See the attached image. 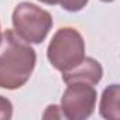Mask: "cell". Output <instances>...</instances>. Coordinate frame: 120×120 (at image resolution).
I'll return each mask as SVG.
<instances>
[{
  "label": "cell",
  "instance_id": "obj_1",
  "mask_svg": "<svg viewBox=\"0 0 120 120\" xmlns=\"http://www.w3.org/2000/svg\"><path fill=\"white\" fill-rule=\"evenodd\" d=\"M35 67V51L14 31L6 30L0 38V88H21Z\"/></svg>",
  "mask_w": 120,
  "mask_h": 120
},
{
  "label": "cell",
  "instance_id": "obj_2",
  "mask_svg": "<svg viewBox=\"0 0 120 120\" xmlns=\"http://www.w3.org/2000/svg\"><path fill=\"white\" fill-rule=\"evenodd\" d=\"M47 56L55 69L61 72L72 69L85 58V42L82 35L71 27L59 28L48 45Z\"/></svg>",
  "mask_w": 120,
  "mask_h": 120
},
{
  "label": "cell",
  "instance_id": "obj_3",
  "mask_svg": "<svg viewBox=\"0 0 120 120\" xmlns=\"http://www.w3.org/2000/svg\"><path fill=\"white\" fill-rule=\"evenodd\" d=\"M14 33L28 44H40L52 27V17L48 11L33 3H20L13 11Z\"/></svg>",
  "mask_w": 120,
  "mask_h": 120
},
{
  "label": "cell",
  "instance_id": "obj_4",
  "mask_svg": "<svg viewBox=\"0 0 120 120\" xmlns=\"http://www.w3.org/2000/svg\"><path fill=\"white\" fill-rule=\"evenodd\" d=\"M96 105V90L92 85L83 82L68 83L61 99L62 116L71 120H82L93 113Z\"/></svg>",
  "mask_w": 120,
  "mask_h": 120
},
{
  "label": "cell",
  "instance_id": "obj_5",
  "mask_svg": "<svg viewBox=\"0 0 120 120\" xmlns=\"http://www.w3.org/2000/svg\"><path fill=\"white\" fill-rule=\"evenodd\" d=\"M103 75L102 67L98 61H95L93 58H83L82 61L74 67L69 71L62 72V81L68 85V83H74V82H83V83H89V85H96L100 82Z\"/></svg>",
  "mask_w": 120,
  "mask_h": 120
},
{
  "label": "cell",
  "instance_id": "obj_6",
  "mask_svg": "<svg viewBox=\"0 0 120 120\" xmlns=\"http://www.w3.org/2000/svg\"><path fill=\"white\" fill-rule=\"evenodd\" d=\"M120 89L119 85H112L103 90L100 100V114L105 119H120Z\"/></svg>",
  "mask_w": 120,
  "mask_h": 120
},
{
  "label": "cell",
  "instance_id": "obj_7",
  "mask_svg": "<svg viewBox=\"0 0 120 120\" xmlns=\"http://www.w3.org/2000/svg\"><path fill=\"white\" fill-rule=\"evenodd\" d=\"M40 2L45 4H59L67 11H79L86 6L88 0H40Z\"/></svg>",
  "mask_w": 120,
  "mask_h": 120
},
{
  "label": "cell",
  "instance_id": "obj_8",
  "mask_svg": "<svg viewBox=\"0 0 120 120\" xmlns=\"http://www.w3.org/2000/svg\"><path fill=\"white\" fill-rule=\"evenodd\" d=\"M13 114V106L9 99L0 96V120H7Z\"/></svg>",
  "mask_w": 120,
  "mask_h": 120
},
{
  "label": "cell",
  "instance_id": "obj_9",
  "mask_svg": "<svg viewBox=\"0 0 120 120\" xmlns=\"http://www.w3.org/2000/svg\"><path fill=\"white\" fill-rule=\"evenodd\" d=\"M102 2H113V0H102Z\"/></svg>",
  "mask_w": 120,
  "mask_h": 120
},
{
  "label": "cell",
  "instance_id": "obj_10",
  "mask_svg": "<svg viewBox=\"0 0 120 120\" xmlns=\"http://www.w3.org/2000/svg\"><path fill=\"white\" fill-rule=\"evenodd\" d=\"M0 38H2V31H0Z\"/></svg>",
  "mask_w": 120,
  "mask_h": 120
}]
</instances>
